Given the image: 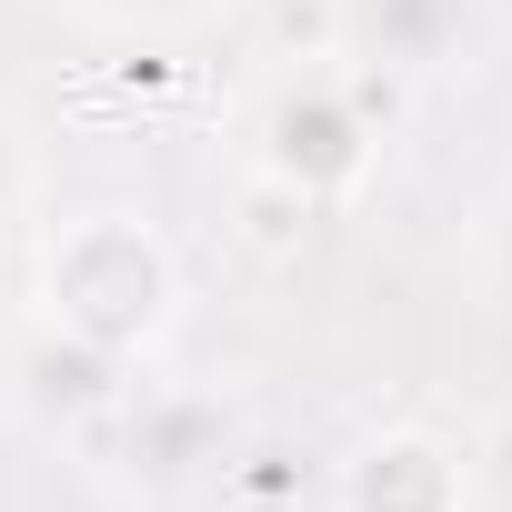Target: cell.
I'll return each mask as SVG.
<instances>
[{
    "mask_svg": "<svg viewBox=\"0 0 512 512\" xmlns=\"http://www.w3.org/2000/svg\"><path fill=\"white\" fill-rule=\"evenodd\" d=\"M31 191H41V141H31V121L11 101H0V231L31 211Z\"/></svg>",
    "mask_w": 512,
    "mask_h": 512,
    "instance_id": "ba28073f",
    "label": "cell"
},
{
    "mask_svg": "<svg viewBox=\"0 0 512 512\" xmlns=\"http://www.w3.org/2000/svg\"><path fill=\"white\" fill-rule=\"evenodd\" d=\"M61 11L111 31V41H191V31H211L231 11V0H61Z\"/></svg>",
    "mask_w": 512,
    "mask_h": 512,
    "instance_id": "52a82bcc",
    "label": "cell"
},
{
    "mask_svg": "<svg viewBox=\"0 0 512 512\" xmlns=\"http://www.w3.org/2000/svg\"><path fill=\"white\" fill-rule=\"evenodd\" d=\"M382 151V81L352 71L342 51L322 61H282L262 91L241 101V171L282 191L292 211H322V201H352L362 171Z\"/></svg>",
    "mask_w": 512,
    "mask_h": 512,
    "instance_id": "7a4b0ae2",
    "label": "cell"
},
{
    "mask_svg": "<svg viewBox=\"0 0 512 512\" xmlns=\"http://www.w3.org/2000/svg\"><path fill=\"white\" fill-rule=\"evenodd\" d=\"M81 452H91L121 492H141V502H191L201 482L231 472L241 422H231V402H221L211 382H171V372L141 362V372L121 382V402L81 432Z\"/></svg>",
    "mask_w": 512,
    "mask_h": 512,
    "instance_id": "3957f363",
    "label": "cell"
},
{
    "mask_svg": "<svg viewBox=\"0 0 512 512\" xmlns=\"http://www.w3.org/2000/svg\"><path fill=\"white\" fill-rule=\"evenodd\" d=\"M482 41V0H332V51L352 71L392 81H442Z\"/></svg>",
    "mask_w": 512,
    "mask_h": 512,
    "instance_id": "5b68a950",
    "label": "cell"
},
{
    "mask_svg": "<svg viewBox=\"0 0 512 512\" xmlns=\"http://www.w3.org/2000/svg\"><path fill=\"white\" fill-rule=\"evenodd\" d=\"M332 512H472V462L422 422L362 432L332 472Z\"/></svg>",
    "mask_w": 512,
    "mask_h": 512,
    "instance_id": "8992f818",
    "label": "cell"
},
{
    "mask_svg": "<svg viewBox=\"0 0 512 512\" xmlns=\"http://www.w3.org/2000/svg\"><path fill=\"white\" fill-rule=\"evenodd\" d=\"M482 282H492V302L512 312V201L482 211Z\"/></svg>",
    "mask_w": 512,
    "mask_h": 512,
    "instance_id": "9c48e42d",
    "label": "cell"
},
{
    "mask_svg": "<svg viewBox=\"0 0 512 512\" xmlns=\"http://www.w3.org/2000/svg\"><path fill=\"white\" fill-rule=\"evenodd\" d=\"M31 312L121 352V362H151L181 322V251L161 241L151 211H121V201H91L71 221L41 231V272H31Z\"/></svg>",
    "mask_w": 512,
    "mask_h": 512,
    "instance_id": "6da1fadb",
    "label": "cell"
},
{
    "mask_svg": "<svg viewBox=\"0 0 512 512\" xmlns=\"http://www.w3.org/2000/svg\"><path fill=\"white\" fill-rule=\"evenodd\" d=\"M131 372H141V362H121V352H101V342H81V332H61V322H41V312L11 332V352H0V392H11V412L41 422V432H61V442H81V432L121 402Z\"/></svg>",
    "mask_w": 512,
    "mask_h": 512,
    "instance_id": "277c9868",
    "label": "cell"
}]
</instances>
